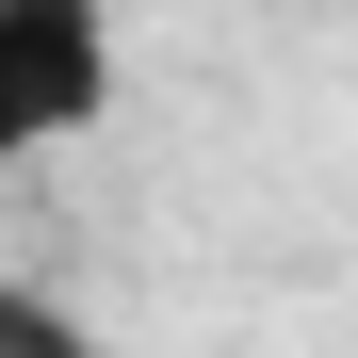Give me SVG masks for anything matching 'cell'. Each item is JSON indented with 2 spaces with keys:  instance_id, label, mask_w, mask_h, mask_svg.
<instances>
[{
  "instance_id": "obj_1",
  "label": "cell",
  "mask_w": 358,
  "mask_h": 358,
  "mask_svg": "<svg viewBox=\"0 0 358 358\" xmlns=\"http://www.w3.org/2000/svg\"><path fill=\"white\" fill-rule=\"evenodd\" d=\"M114 82H131V33H114V0H0V179H17V163L98 147Z\"/></svg>"
},
{
  "instance_id": "obj_2",
  "label": "cell",
  "mask_w": 358,
  "mask_h": 358,
  "mask_svg": "<svg viewBox=\"0 0 358 358\" xmlns=\"http://www.w3.org/2000/svg\"><path fill=\"white\" fill-rule=\"evenodd\" d=\"M0 358H98V326H82L49 277H17V261H0Z\"/></svg>"
}]
</instances>
